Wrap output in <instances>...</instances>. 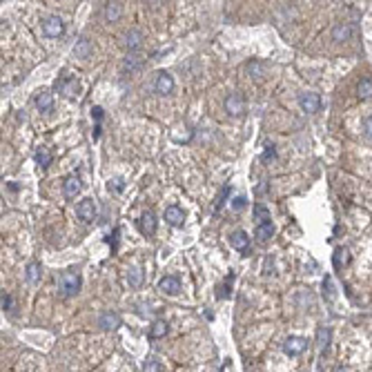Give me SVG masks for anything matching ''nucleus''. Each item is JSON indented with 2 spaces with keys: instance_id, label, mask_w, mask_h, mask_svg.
Segmentation results:
<instances>
[{
  "instance_id": "36",
  "label": "nucleus",
  "mask_w": 372,
  "mask_h": 372,
  "mask_svg": "<svg viewBox=\"0 0 372 372\" xmlns=\"http://www.w3.org/2000/svg\"><path fill=\"white\" fill-rule=\"evenodd\" d=\"M247 71H250V74L252 76H261V63H250V65H247Z\"/></svg>"
},
{
  "instance_id": "26",
  "label": "nucleus",
  "mask_w": 372,
  "mask_h": 372,
  "mask_svg": "<svg viewBox=\"0 0 372 372\" xmlns=\"http://www.w3.org/2000/svg\"><path fill=\"white\" fill-rule=\"evenodd\" d=\"M127 283H130L132 288H141V283H143V272L138 270V267H130V270H127Z\"/></svg>"
},
{
  "instance_id": "4",
  "label": "nucleus",
  "mask_w": 372,
  "mask_h": 372,
  "mask_svg": "<svg viewBox=\"0 0 372 372\" xmlns=\"http://www.w3.org/2000/svg\"><path fill=\"white\" fill-rule=\"evenodd\" d=\"M225 110L227 114H232V116H241L243 112H245V98L239 91H234V94H230L225 98Z\"/></svg>"
},
{
  "instance_id": "29",
  "label": "nucleus",
  "mask_w": 372,
  "mask_h": 372,
  "mask_svg": "<svg viewBox=\"0 0 372 372\" xmlns=\"http://www.w3.org/2000/svg\"><path fill=\"white\" fill-rule=\"evenodd\" d=\"M323 297L328 299V301H332V299H334V283H332V278H330V276L323 278Z\"/></svg>"
},
{
  "instance_id": "33",
  "label": "nucleus",
  "mask_w": 372,
  "mask_h": 372,
  "mask_svg": "<svg viewBox=\"0 0 372 372\" xmlns=\"http://www.w3.org/2000/svg\"><path fill=\"white\" fill-rule=\"evenodd\" d=\"M230 192H232V188H230V185H225V188L221 190V196H219V199H216L214 210H221V208H223V203H225V199H227V194H230Z\"/></svg>"
},
{
  "instance_id": "17",
  "label": "nucleus",
  "mask_w": 372,
  "mask_h": 372,
  "mask_svg": "<svg viewBox=\"0 0 372 372\" xmlns=\"http://www.w3.org/2000/svg\"><path fill=\"white\" fill-rule=\"evenodd\" d=\"M350 36H352V27H350L348 23H339L337 27L332 29V38L339 40V43H343V40H348Z\"/></svg>"
},
{
  "instance_id": "19",
  "label": "nucleus",
  "mask_w": 372,
  "mask_h": 372,
  "mask_svg": "<svg viewBox=\"0 0 372 372\" xmlns=\"http://www.w3.org/2000/svg\"><path fill=\"white\" fill-rule=\"evenodd\" d=\"M125 45H127V49H130V51H136L143 45V34L138 32V29H132V32L125 36Z\"/></svg>"
},
{
  "instance_id": "25",
  "label": "nucleus",
  "mask_w": 372,
  "mask_h": 372,
  "mask_svg": "<svg viewBox=\"0 0 372 372\" xmlns=\"http://www.w3.org/2000/svg\"><path fill=\"white\" fill-rule=\"evenodd\" d=\"M356 91H359V98H372V78H370V76L361 78L359 87H356Z\"/></svg>"
},
{
  "instance_id": "15",
  "label": "nucleus",
  "mask_w": 372,
  "mask_h": 372,
  "mask_svg": "<svg viewBox=\"0 0 372 372\" xmlns=\"http://www.w3.org/2000/svg\"><path fill=\"white\" fill-rule=\"evenodd\" d=\"M348 263H350V250L348 247H337L332 254V265L337 267V270H343Z\"/></svg>"
},
{
  "instance_id": "28",
  "label": "nucleus",
  "mask_w": 372,
  "mask_h": 372,
  "mask_svg": "<svg viewBox=\"0 0 372 372\" xmlns=\"http://www.w3.org/2000/svg\"><path fill=\"white\" fill-rule=\"evenodd\" d=\"M254 216H259V223H267V221H270V212H267V208L261 203L254 205Z\"/></svg>"
},
{
  "instance_id": "35",
  "label": "nucleus",
  "mask_w": 372,
  "mask_h": 372,
  "mask_svg": "<svg viewBox=\"0 0 372 372\" xmlns=\"http://www.w3.org/2000/svg\"><path fill=\"white\" fill-rule=\"evenodd\" d=\"M12 297H9L7 292H3V299H0V306H3V310H12Z\"/></svg>"
},
{
  "instance_id": "9",
  "label": "nucleus",
  "mask_w": 372,
  "mask_h": 372,
  "mask_svg": "<svg viewBox=\"0 0 372 372\" xmlns=\"http://www.w3.org/2000/svg\"><path fill=\"white\" fill-rule=\"evenodd\" d=\"M138 230H141L145 236H152L154 232H156V214H154L152 210H147L145 214L141 216V221H138Z\"/></svg>"
},
{
  "instance_id": "18",
  "label": "nucleus",
  "mask_w": 372,
  "mask_h": 372,
  "mask_svg": "<svg viewBox=\"0 0 372 372\" xmlns=\"http://www.w3.org/2000/svg\"><path fill=\"white\" fill-rule=\"evenodd\" d=\"M36 107H38L40 112H49L51 107H54V96H51L49 91H40V94L36 96Z\"/></svg>"
},
{
  "instance_id": "13",
  "label": "nucleus",
  "mask_w": 372,
  "mask_h": 372,
  "mask_svg": "<svg viewBox=\"0 0 372 372\" xmlns=\"http://www.w3.org/2000/svg\"><path fill=\"white\" fill-rule=\"evenodd\" d=\"M80 178L78 176H67L65 178V183H63V194L67 196V199H76L80 192Z\"/></svg>"
},
{
  "instance_id": "6",
  "label": "nucleus",
  "mask_w": 372,
  "mask_h": 372,
  "mask_svg": "<svg viewBox=\"0 0 372 372\" xmlns=\"http://www.w3.org/2000/svg\"><path fill=\"white\" fill-rule=\"evenodd\" d=\"M154 89H156V94H161V96L172 94V89H174V78L167 74V71H158L156 82H154Z\"/></svg>"
},
{
  "instance_id": "2",
  "label": "nucleus",
  "mask_w": 372,
  "mask_h": 372,
  "mask_svg": "<svg viewBox=\"0 0 372 372\" xmlns=\"http://www.w3.org/2000/svg\"><path fill=\"white\" fill-rule=\"evenodd\" d=\"M76 214L82 223H91L96 219V203L94 199H82L78 205H76Z\"/></svg>"
},
{
  "instance_id": "1",
  "label": "nucleus",
  "mask_w": 372,
  "mask_h": 372,
  "mask_svg": "<svg viewBox=\"0 0 372 372\" xmlns=\"http://www.w3.org/2000/svg\"><path fill=\"white\" fill-rule=\"evenodd\" d=\"M80 274L74 270H67L60 274V290H63L65 297H71V294H76L80 290Z\"/></svg>"
},
{
  "instance_id": "3",
  "label": "nucleus",
  "mask_w": 372,
  "mask_h": 372,
  "mask_svg": "<svg viewBox=\"0 0 372 372\" xmlns=\"http://www.w3.org/2000/svg\"><path fill=\"white\" fill-rule=\"evenodd\" d=\"M299 105H301V110L306 114H317L321 110V98L314 91H306V94L299 96Z\"/></svg>"
},
{
  "instance_id": "14",
  "label": "nucleus",
  "mask_w": 372,
  "mask_h": 372,
  "mask_svg": "<svg viewBox=\"0 0 372 372\" xmlns=\"http://www.w3.org/2000/svg\"><path fill=\"white\" fill-rule=\"evenodd\" d=\"M98 325H101L103 330H116L118 325H121V317H118L116 312H103L101 317H98Z\"/></svg>"
},
{
  "instance_id": "39",
  "label": "nucleus",
  "mask_w": 372,
  "mask_h": 372,
  "mask_svg": "<svg viewBox=\"0 0 372 372\" xmlns=\"http://www.w3.org/2000/svg\"><path fill=\"white\" fill-rule=\"evenodd\" d=\"M334 372H348V370H345V368H337V370H334Z\"/></svg>"
},
{
  "instance_id": "21",
  "label": "nucleus",
  "mask_w": 372,
  "mask_h": 372,
  "mask_svg": "<svg viewBox=\"0 0 372 372\" xmlns=\"http://www.w3.org/2000/svg\"><path fill=\"white\" fill-rule=\"evenodd\" d=\"M123 14V5L121 3H107L105 5V18L110 20V23H116L118 18H121Z\"/></svg>"
},
{
  "instance_id": "22",
  "label": "nucleus",
  "mask_w": 372,
  "mask_h": 372,
  "mask_svg": "<svg viewBox=\"0 0 372 372\" xmlns=\"http://www.w3.org/2000/svg\"><path fill=\"white\" fill-rule=\"evenodd\" d=\"M330 345V330L328 328H319L317 330V348L319 352H325Z\"/></svg>"
},
{
  "instance_id": "27",
  "label": "nucleus",
  "mask_w": 372,
  "mask_h": 372,
  "mask_svg": "<svg viewBox=\"0 0 372 372\" xmlns=\"http://www.w3.org/2000/svg\"><path fill=\"white\" fill-rule=\"evenodd\" d=\"M36 163H38L40 167H47V165L51 163V154L45 147H40L38 152H36Z\"/></svg>"
},
{
  "instance_id": "30",
  "label": "nucleus",
  "mask_w": 372,
  "mask_h": 372,
  "mask_svg": "<svg viewBox=\"0 0 372 372\" xmlns=\"http://www.w3.org/2000/svg\"><path fill=\"white\" fill-rule=\"evenodd\" d=\"M91 116L96 118V127H94V138H98L101 136V121H103V107H94V110H91Z\"/></svg>"
},
{
  "instance_id": "31",
  "label": "nucleus",
  "mask_w": 372,
  "mask_h": 372,
  "mask_svg": "<svg viewBox=\"0 0 372 372\" xmlns=\"http://www.w3.org/2000/svg\"><path fill=\"white\" fill-rule=\"evenodd\" d=\"M138 67H141V58H138V56H127L125 63H123V69L125 71H134V69H138Z\"/></svg>"
},
{
  "instance_id": "12",
  "label": "nucleus",
  "mask_w": 372,
  "mask_h": 372,
  "mask_svg": "<svg viewBox=\"0 0 372 372\" xmlns=\"http://www.w3.org/2000/svg\"><path fill=\"white\" fill-rule=\"evenodd\" d=\"M165 221H167L169 225H174V227L183 225V221H185V212L180 210L178 205H169V208L165 210Z\"/></svg>"
},
{
  "instance_id": "34",
  "label": "nucleus",
  "mask_w": 372,
  "mask_h": 372,
  "mask_svg": "<svg viewBox=\"0 0 372 372\" xmlns=\"http://www.w3.org/2000/svg\"><path fill=\"white\" fill-rule=\"evenodd\" d=\"M270 158H276L274 145H265V152H263V161H270Z\"/></svg>"
},
{
  "instance_id": "20",
  "label": "nucleus",
  "mask_w": 372,
  "mask_h": 372,
  "mask_svg": "<svg viewBox=\"0 0 372 372\" xmlns=\"http://www.w3.org/2000/svg\"><path fill=\"white\" fill-rule=\"evenodd\" d=\"M89 54H91V43L87 38H80L74 45V56L76 58H89Z\"/></svg>"
},
{
  "instance_id": "16",
  "label": "nucleus",
  "mask_w": 372,
  "mask_h": 372,
  "mask_svg": "<svg viewBox=\"0 0 372 372\" xmlns=\"http://www.w3.org/2000/svg\"><path fill=\"white\" fill-rule=\"evenodd\" d=\"M272 234H274V225H272V221H267V223H259V225H256V230H254V236L261 243L270 241Z\"/></svg>"
},
{
  "instance_id": "37",
  "label": "nucleus",
  "mask_w": 372,
  "mask_h": 372,
  "mask_svg": "<svg viewBox=\"0 0 372 372\" xmlns=\"http://www.w3.org/2000/svg\"><path fill=\"white\" fill-rule=\"evenodd\" d=\"M232 208L243 210V208H245V199H243V196H239V199H232Z\"/></svg>"
},
{
  "instance_id": "24",
  "label": "nucleus",
  "mask_w": 372,
  "mask_h": 372,
  "mask_svg": "<svg viewBox=\"0 0 372 372\" xmlns=\"http://www.w3.org/2000/svg\"><path fill=\"white\" fill-rule=\"evenodd\" d=\"M40 272H43V270H40V263L38 261H32L27 265V281L32 283V286H36V283L40 281Z\"/></svg>"
},
{
  "instance_id": "8",
  "label": "nucleus",
  "mask_w": 372,
  "mask_h": 372,
  "mask_svg": "<svg viewBox=\"0 0 372 372\" xmlns=\"http://www.w3.org/2000/svg\"><path fill=\"white\" fill-rule=\"evenodd\" d=\"M56 89H58L63 96H67V98H74L76 94H78V89H80V82H78V78L56 80Z\"/></svg>"
},
{
  "instance_id": "7",
  "label": "nucleus",
  "mask_w": 372,
  "mask_h": 372,
  "mask_svg": "<svg viewBox=\"0 0 372 372\" xmlns=\"http://www.w3.org/2000/svg\"><path fill=\"white\" fill-rule=\"evenodd\" d=\"M306 348H308V341L303 337H290V339H286V343H283V352L290 354V356L301 354Z\"/></svg>"
},
{
  "instance_id": "38",
  "label": "nucleus",
  "mask_w": 372,
  "mask_h": 372,
  "mask_svg": "<svg viewBox=\"0 0 372 372\" xmlns=\"http://www.w3.org/2000/svg\"><path fill=\"white\" fill-rule=\"evenodd\" d=\"M365 134H368V136L372 138V116L368 118V121H365Z\"/></svg>"
},
{
  "instance_id": "11",
  "label": "nucleus",
  "mask_w": 372,
  "mask_h": 372,
  "mask_svg": "<svg viewBox=\"0 0 372 372\" xmlns=\"http://www.w3.org/2000/svg\"><path fill=\"white\" fill-rule=\"evenodd\" d=\"M158 290L165 292V294H178L180 292V281L176 276H163L161 281H158Z\"/></svg>"
},
{
  "instance_id": "32",
  "label": "nucleus",
  "mask_w": 372,
  "mask_h": 372,
  "mask_svg": "<svg viewBox=\"0 0 372 372\" xmlns=\"http://www.w3.org/2000/svg\"><path fill=\"white\" fill-rule=\"evenodd\" d=\"M143 372H163V363L156 359H149V361H145V365H143Z\"/></svg>"
},
{
  "instance_id": "23",
  "label": "nucleus",
  "mask_w": 372,
  "mask_h": 372,
  "mask_svg": "<svg viewBox=\"0 0 372 372\" xmlns=\"http://www.w3.org/2000/svg\"><path fill=\"white\" fill-rule=\"evenodd\" d=\"M167 334V323L163 321V319H158V321H154V325L149 328V339H161Z\"/></svg>"
},
{
  "instance_id": "5",
  "label": "nucleus",
  "mask_w": 372,
  "mask_h": 372,
  "mask_svg": "<svg viewBox=\"0 0 372 372\" xmlns=\"http://www.w3.org/2000/svg\"><path fill=\"white\" fill-rule=\"evenodd\" d=\"M43 32H45V36H49V38H58V36H63V32H65V25L58 16H49L43 23Z\"/></svg>"
},
{
  "instance_id": "10",
  "label": "nucleus",
  "mask_w": 372,
  "mask_h": 372,
  "mask_svg": "<svg viewBox=\"0 0 372 372\" xmlns=\"http://www.w3.org/2000/svg\"><path fill=\"white\" fill-rule=\"evenodd\" d=\"M230 245L234 247V250H239V252H245L247 247H250V236H247L243 230L232 232V234H230Z\"/></svg>"
}]
</instances>
